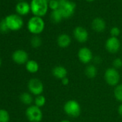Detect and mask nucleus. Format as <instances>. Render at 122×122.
Segmentation results:
<instances>
[{"label": "nucleus", "mask_w": 122, "mask_h": 122, "mask_svg": "<svg viewBox=\"0 0 122 122\" xmlns=\"http://www.w3.org/2000/svg\"><path fill=\"white\" fill-rule=\"evenodd\" d=\"M48 2L47 0H32L30 3V9L35 16L42 17L48 10Z\"/></svg>", "instance_id": "1"}, {"label": "nucleus", "mask_w": 122, "mask_h": 122, "mask_svg": "<svg viewBox=\"0 0 122 122\" xmlns=\"http://www.w3.org/2000/svg\"><path fill=\"white\" fill-rule=\"evenodd\" d=\"M27 29L30 32L35 35H40L45 29V22L40 17L33 16L27 22Z\"/></svg>", "instance_id": "2"}, {"label": "nucleus", "mask_w": 122, "mask_h": 122, "mask_svg": "<svg viewBox=\"0 0 122 122\" xmlns=\"http://www.w3.org/2000/svg\"><path fill=\"white\" fill-rule=\"evenodd\" d=\"M63 111L69 117L77 118L81 113V106L77 101L71 99L64 103Z\"/></svg>", "instance_id": "3"}, {"label": "nucleus", "mask_w": 122, "mask_h": 122, "mask_svg": "<svg viewBox=\"0 0 122 122\" xmlns=\"http://www.w3.org/2000/svg\"><path fill=\"white\" fill-rule=\"evenodd\" d=\"M104 79L108 86L116 87L119 84L121 76L117 69L114 68H108L104 73Z\"/></svg>", "instance_id": "4"}, {"label": "nucleus", "mask_w": 122, "mask_h": 122, "mask_svg": "<svg viewBox=\"0 0 122 122\" xmlns=\"http://www.w3.org/2000/svg\"><path fill=\"white\" fill-rule=\"evenodd\" d=\"M25 115L30 122H40L43 118V113L40 108L35 105L30 106L25 111Z\"/></svg>", "instance_id": "5"}, {"label": "nucleus", "mask_w": 122, "mask_h": 122, "mask_svg": "<svg viewBox=\"0 0 122 122\" xmlns=\"http://www.w3.org/2000/svg\"><path fill=\"white\" fill-rule=\"evenodd\" d=\"M5 21L9 30L12 31H17L20 30L24 25V22L21 16L18 15H10L5 17Z\"/></svg>", "instance_id": "6"}, {"label": "nucleus", "mask_w": 122, "mask_h": 122, "mask_svg": "<svg viewBox=\"0 0 122 122\" xmlns=\"http://www.w3.org/2000/svg\"><path fill=\"white\" fill-rule=\"evenodd\" d=\"M28 90L30 93L35 96H40L44 91V85L38 78H32L28 82Z\"/></svg>", "instance_id": "7"}, {"label": "nucleus", "mask_w": 122, "mask_h": 122, "mask_svg": "<svg viewBox=\"0 0 122 122\" xmlns=\"http://www.w3.org/2000/svg\"><path fill=\"white\" fill-rule=\"evenodd\" d=\"M78 57L81 63L83 64H89L93 60V55L91 50L87 47H81L78 52Z\"/></svg>", "instance_id": "8"}, {"label": "nucleus", "mask_w": 122, "mask_h": 122, "mask_svg": "<svg viewBox=\"0 0 122 122\" xmlns=\"http://www.w3.org/2000/svg\"><path fill=\"white\" fill-rule=\"evenodd\" d=\"M121 47V44L118 37H108L105 43L106 50L111 54L117 53Z\"/></svg>", "instance_id": "9"}, {"label": "nucleus", "mask_w": 122, "mask_h": 122, "mask_svg": "<svg viewBox=\"0 0 122 122\" xmlns=\"http://www.w3.org/2000/svg\"><path fill=\"white\" fill-rule=\"evenodd\" d=\"M76 8V3L68 0L65 4L60 5L59 10L60 12L62 13L63 19H68L74 15Z\"/></svg>", "instance_id": "10"}, {"label": "nucleus", "mask_w": 122, "mask_h": 122, "mask_svg": "<svg viewBox=\"0 0 122 122\" xmlns=\"http://www.w3.org/2000/svg\"><path fill=\"white\" fill-rule=\"evenodd\" d=\"M73 37L79 43H85L88 40V32L87 30L81 26H78L73 30Z\"/></svg>", "instance_id": "11"}, {"label": "nucleus", "mask_w": 122, "mask_h": 122, "mask_svg": "<svg viewBox=\"0 0 122 122\" xmlns=\"http://www.w3.org/2000/svg\"><path fill=\"white\" fill-rule=\"evenodd\" d=\"M12 57L14 62L18 65L26 64L29 60L28 53L24 50H17L15 51Z\"/></svg>", "instance_id": "12"}, {"label": "nucleus", "mask_w": 122, "mask_h": 122, "mask_svg": "<svg viewBox=\"0 0 122 122\" xmlns=\"http://www.w3.org/2000/svg\"><path fill=\"white\" fill-rule=\"evenodd\" d=\"M91 27L96 32H102L106 30V24L103 19L101 17H96L91 22Z\"/></svg>", "instance_id": "13"}, {"label": "nucleus", "mask_w": 122, "mask_h": 122, "mask_svg": "<svg viewBox=\"0 0 122 122\" xmlns=\"http://www.w3.org/2000/svg\"><path fill=\"white\" fill-rule=\"evenodd\" d=\"M71 37L69 35L63 33L60 34L57 38V44L60 48H67L71 44Z\"/></svg>", "instance_id": "14"}, {"label": "nucleus", "mask_w": 122, "mask_h": 122, "mask_svg": "<svg viewBox=\"0 0 122 122\" xmlns=\"http://www.w3.org/2000/svg\"><path fill=\"white\" fill-rule=\"evenodd\" d=\"M52 74L53 77H55V78L59 79V80H62L67 77L68 71L64 66H57L52 68Z\"/></svg>", "instance_id": "15"}, {"label": "nucleus", "mask_w": 122, "mask_h": 122, "mask_svg": "<svg viewBox=\"0 0 122 122\" xmlns=\"http://www.w3.org/2000/svg\"><path fill=\"white\" fill-rule=\"evenodd\" d=\"M16 11L20 15H25L29 13L31 10L30 5H29L27 2H20L16 5Z\"/></svg>", "instance_id": "16"}, {"label": "nucleus", "mask_w": 122, "mask_h": 122, "mask_svg": "<svg viewBox=\"0 0 122 122\" xmlns=\"http://www.w3.org/2000/svg\"><path fill=\"white\" fill-rule=\"evenodd\" d=\"M26 70L30 73H36L38 72L40 66L37 61L34 60H29L27 63L25 64Z\"/></svg>", "instance_id": "17"}, {"label": "nucleus", "mask_w": 122, "mask_h": 122, "mask_svg": "<svg viewBox=\"0 0 122 122\" xmlns=\"http://www.w3.org/2000/svg\"><path fill=\"white\" fill-rule=\"evenodd\" d=\"M85 74L89 78H94L98 74V69L93 64H88L85 68Z\"/></svg>", "instance_id": "18"}, {"label": "nucleus", "mask_w": 122, "mask_h": 122, "mask_svg": "<svg viewBox=\"0 0 122 122\" xmlns=\"http://www.w3.org/2000/svg\"><path fill=\"white\" fill-rule=\"evenodd\" d=\"M30 93H27L24 92L21 94L20 96V101L22 103L27 105V106H31L32 103L34 102V98Z\"/></svg>", "instance_id": "19"}, {"label": "nucleus", "mask_w": 122, "mask_h": 122, "mask_svg": "<svg viewBox=\"0 0 122 122\" xmlns=\"http://www.w3.org/2000/svg\"><path fill=\"white\" fill-rule=\"evenodd\" d=\"M63 17L62 15V13L60 12V10L52 11V12L50 13V20L54 23H60L63 20Z\"/></svg>", "instance_id": "20"}, {"label": "nucleus", "mask_w": 122, "mask_h": 122, "mask_svg": "<svg viewBox=\"0 0 122 122\" xmlns=\"http://www.w3.org/2000/svg\"><path fill=\"white\" fill-rule=\"evenodd\" d=\"M113 95L118 101L122 103V84H118L114 88Z\"/></svg>", "instance_id": "21"}, {"label": "nucleus", "mask_w": 122, "mask_h": 122, "mask_svg": "<svg viewBox=\"0 0 122 122\" xmlns=\"http://www.w3.org/2000/svg\"><path fill=\"white\" fill-rule=\"evenodd\" d=\"M34 103L35 105L37 106L39 108H41L42 106H44L46 103V98L44 96L42 95H40V96H37L34 100Z\"/></svg>", "instance_id": "22"}, {"label": "nucleus", "mask_w": 122, "mask_h": 122, "mask_svg": "<svg viewBox=\"0 0 122 122\" xmlns=\"http://www.w3.org/2000/svg\"><path fill=\"white\" fill-rule=\"evenodd\" d=\"M10 119L9 112L5 109H0V122H9Z\"/></svg>", "instance_id": "23"}, {"label": "nucleus", "mask_w": 122, "mask_h": 122, "mask_svg": "<svg viewBox=\"0 0 122 122\" xmlns=\"http://www.w3.org/2000/svg\"><path fill=\"white\" fill-rule=\"evenodd\" d=\"M31 45L34 48H38L42 45V39L38 35H35L32 37L30 41Z\"/></svg>", "instance_id": "24"}, {"label": "nucleus", "mask_w": 122, "mask_h": 122, "mask_svg": "<svg viewBox=\"0 0 122 122\" xmlns=\"http://www.w3.org/2000/svg\"><path fill=\"white\" fill-rule=\"evenodd\" d=\"M48 6L49 8L52 10V11L57 10L60 9V4L57 0H51L50 2H48Z\"/></svg>", "instance_id": "25"}, {"label": "nucleus", "mask_w": 122, "mask_h": 122, "mask_svg": "<svg viewBox=\"0 0 122 122\" xmlns=\"http://www.w3.org/2000/svg\"><path fill=\"white\" fill-rule=\"evenodd\" d=\"M113 68L119 69L122 67V60L120 57H116L113 60Z\"/></svg>", "instance_id": "26"}, {"label": "nucleus", "mask_w": 122, "mask_h": 122, "mask_svg": "<svg viewBox=\"0 0 122 122\" xmlns=\"http://www.w3.org/2000/svg\"><path fill=\"white\" fill-rule=\"evenodd\" d=\"M110 34H111V37H118L121 34V30L118 27H113L111 29Z\"/></svg>", "instance_id": "27"}, {"label": "nucleus", "mask_w": 122, "mask_h": 122, "mask_svg": "<svg viewBox=\"0 0 122 122\" xmlns=\"http://www.w3.org/2000/svg\"><path fill=\"white\" fill-rule=\"evenodd\" d=\"M8 30H9V28L7 27L5 20L4 19L0 22V31L4 33V32H7Z\"/></svg>", "instance_id": "28"}, {"label": "nucleus", "mask_w": 122, "mask_h": 122, "mask_svg": "<svg viewBox=\"0 0 122 122\" xmlns=\"http://www.w3.org/2000/svg\"><path fill=\"white\" fill-rule=\"evenodd\" d=\"M61 83H62V84L63 86H68L70 83V80L68 79V77H66V78L61 80Z\"/></svg>", "instance_id": "29"}, {"label": "nucleus", "mask_w": 122, "mask_h": 122, "mask_svg": "<svg viewBox=\"0 0 122 122\" xmlns=\"http://www.w3.org/2000/svg\"><path fill=\"white\" fill-rule=\"evenodd\" d=\"M93 62H94L96 64H99V63H101V58L100 57H98V56H96V57H93Z\"/></svg>", "instance_id": "30"}, {"label": "nucleus", "mask_w": 122, "mask_h": 122, "mask_svg": "<svg viewBox=\"0 0 122 122\" xmlns=\"http://www.w3.org/2000/svg\"><path fill=\"white\" fill-rule=\"evenodd\" d=\"M118 113L120 115V116L122 117V103L119 105V106L118 108Z\"/></svg>", "instance_id": "31"}, {"label": "nucleus", "mask_w": 122, "mask_h": 122, "mask_svg": "<svg viewBox=\"0 0 122 122\" xmlns=\"http://www.w3.org/2000/svg\"><path fill=\"white\" fill-rule=\"evenodd\" d=\"M57 1H58V2H59V4H60V5H62L65 4L66 2L68 1V0H57Z\"/></svg>", "instance_id": "32"}, {"label": "nucleus", "mask_w": 122, "mask_h": 122, "mask_svg": "<svg viewBox=\"0 0 122 122\" xmlns=\"http://www.w3.org/2000/svg\"><path fill=\"white\" fill-rule=\"evenodd\" d=\"M60 122H71V121H69V120H68V119H64V120L60 121Z\"/></svg>", "instance_id": "33"}, {"label": "nucleus", "mask_w": 122, "mask_h": 122, "mask_svg": "<svg viewBox=\"0 0 122 122\" xmlns=\"http://www.w3.org/2000/svg\"><path fill=\"white\" fill-rule=\"evenodd\" d=\"M86 1H87V2H92L95 1V0H86Z\"/></svg>", "instance_id": "34"}, {"label": "nucleus", "mask_w": 122, "mask_h": 122, "mask_svg": "<svg viewBox=\"0 0 122 122\" xmlns=\"http://www.w3.org/2000/svg\"><path fill=\"white\" fill-rule=\"evenodd\" d=\"M1 65H2V60L0 58V66H1Z\"/></svg>", "instance_id": "35"}, {"label": "nucleus", "mask_w": 122, "mask_h": 122, "mask_svg": "<svg viewBox=\"0 0 122 122\" xmlns=\"http://www.w3.org/2000/svg\"><path fill=\"white\" fill-rule=\"evenodd\" d=\"M47 2H50V1H51V0H47Z\"/></svg>", "instance_id": "36"}]
</instances>
